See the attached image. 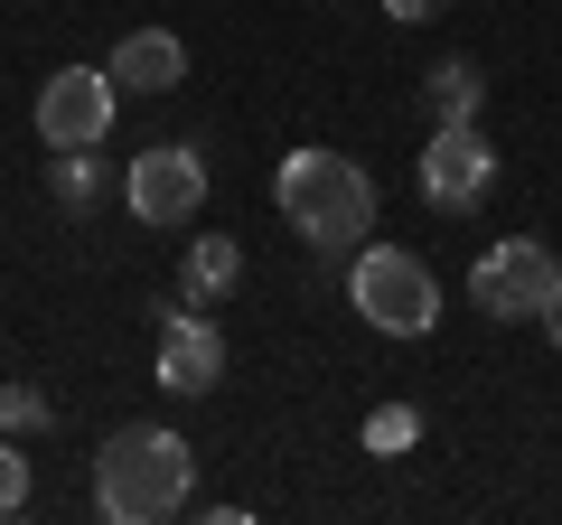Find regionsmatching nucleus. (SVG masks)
Returning a JSON list of instances; mask_svg holds the SVG:
<instances>
[{
	"label": "nucleus",
	"instance_id": "nucleus-1",
	"mask_svg": "<svg viewBox=\"0 0 562 525\" xmlns=\"http://www.w3.org/2000/svg\"><path fill=\"white\" fill-rule=\"evenodd\" d=\"M198 488V450L169 423H122L94 450V516L103 525H169Z\"/></svg>",
	"mask_w": 562,
	"mask_h": 525
},
{
	"label": "nucleus",
	"instance_id": "nucleus-2",
	"mask_svg": "<svg viewBox=\"0 0 562 525\" xmlns=\"http://www.w3.org/2000/svg\"><path fill=\"white\" fill-rule=\"evenodd\" d=\"M272 206L310 254H357L375 235V179L347 150H281L272 169Z\"/></svg>",
	"mask_w": 562,
	"mask_h": 525
},
{
	"label": "nucleus",
	"instance_id": "nucleus-3",
	"mask_svg": "<svg viewBox=\"0 0 562 525\" xmlns=\"http://www.w3.org/2000/svg\"><path fill=\"white\" fill-rule=\"evenodd\" d=\"M347 301H357V320L384 328V338H431V320H441L431 262L403 254V244H357V254H347Z\"/></svg>",
	"mask_w": 562,
	"mask_h": 525
},
{
	"label": "nucleus",
	"instance_id": "nucleus-4",
	"mask_svg": "<svg viewBox=\"0 0 562 525\" xmlns=\"http://www.w3.org/2000/svg\"><path fill=\"white\" fill-rule=\"evenodd\" d=\"M469 301L487 310V320H543V310L562 301V262L543 235H497L479 262H469Z\"/></svg>",
	"mask_w": 562,
	"mask_h": 525
},
{
	"label": "nucleus",
	"instance_id": "nucleus-5",
	"mask_svg": "<svg viewBox=\"0 0 562 525\" xmlns=\"http://www.w3.org/2000/svg\"><path fill=\"white\" fill-rule=\"evenodd\" d=\"M113 113H122L113 66H57L38 85V142L47 150H103L113 142Z\"/></svg>",
	"mask_w": 562,
	"mask_h": 525
},
{
	"label": "nucleus",
	"instance_id": "nucleus-6",
	"mask_svg": "<svg viewBox=\"0 0 562 525\" xmlns=\"http://www.w3.org/2000/svg\"><path fill=\"white\" fill-rule=\"evenodd\" d=\"M413 179H422V198L441 206V216H469V206L497 188V142H487L479 122H431V142H422Z\"/></svg>",
	"mask_w": 562,
	"mask_h": 525
},
{
	"label": "nucleus",
	"instance_id": "nucleus-7",
	"mask_svg": "<svg viewBox=\"0 0 562 525\" xmlns=\"http://www.w3.org/2000/svg\"><path fill=\"white\" fill-rule=\"evenodd\" d=\"M122 198H132V216L150 225V235H179V225L206 206V160L188 142H150L132 169H122Z\"/></svg>",
	"mask_w": 562,
	"mask_h": 525
},
{
	"label": "nucleus",
	"instance_id": "nucleus-8",
	"mask_svg": "<svg viewBox=\"0 0 562 525\" xmlns=\"http://www.w3.org/2000/svg\"><path fill=\"white\" fill-rule=\"evenodd\" d=\"M150 376H160L169 394H216V384H225V328H216V310H198V301L160 310V347H150Z\"/></svg>",
	"mask_w": 562,
	"mask_h": 525
},
{
	"label": "nucleus",
	"instance_id": "nucleus-9",
	"mask_svg": "<svg viewBox=\"0 0 562 525\" xmlns=\"http://www.w3.org/2000/svg\"><path fill=\"white\" fill-rule=\"evenodd\" d=\"M113 85L122 94H179L188 85V47L169 38V29H132V38L113 47Z\"/></svg>",
	"mask_w": 562,
	"mask_h": 525
},
{
	"label": "nucleus",
	"instance_id": "nucleus-10",
	"mask_svg": "<svg viewBox=\"0 0 562 525\" xmlns=\"http://www.w3.org/2000/svg\"><path fill=\"white\" fill-rule=\"evenodd\" d=\"M244 291V235H198L179 254V301H198V310H225Z\"/></svg>",
	"mask_w": 562,
	"mask_h": 525
},
{
	"label": "nucleus",
	"instance_id": "nucleus-11",
	"mask_svg": "<svg viewBox=\"0 0 562 525\" xmlns=\"http://www.w3.org/2000/svg\"><path fill=\"white\" fill-rule=\"evenodd\" d=\"M422 103H431V122H479V103H487L479 57H431V76H422Z\"/></svg>",
	"mask_w": 562,
	"mask_h": 525
},
{
	"label": "nucleus",
	"instance_id": "nucleus-12",
	"mask_svg": "<svg viewBox=\"0 0 562 525\" xmlns=\"http://www.w3.org/2000/svg\"><path fill=\"white\" fill-rule=\"evenodd\" d=\"M422 442V413L413 404H375L366 413V450H375V460H394V450H413Z\"/></svg>",
	"mask_w": 562,
	"mask_h": 525
},
{
	"label": "nucleus",
	"instance_id": "nucleus-13",
	"mask_svg": "<svg viewBox=\"0 0 562 525\" xmlns=\"http://www.w3.org/2000/svg\"><path fill=\"white\" fill-rule=\"evenodd\" d=\"M47 188H57V206H94V188H103L94 150H57V169H47Z\"/></svg>",
	"mask_w": 562,
	"mask_h": 525
},
{
	"label": "nucleus",
	"instance_id": "nucleus-14",
	"mask_svg": "<svg viewBox=\"0 0 562 525\" xmlns=\"http://www.w3.org/2000/svg\"><path fill=\"white\" fill-rule=\"evenodd\" d=\"M0 432H47V394L38 384H0Z\"/></svg>",
	"mask_w": 562,
	"mask_h": 525
},
{
	"label": "nucleus",
	"instance_id": "nucleus-15",
	"mask_svg": "<svg viewBox=\"0 0 562 525\" xmlns=\"http://www.w3.org/2000/svg\"><path fill=\"white\" fill-rule=\"evenodd\" d=\"M29 506V460H20V432H0V516Z\"/></svg>",
	"mask_w": 562,
	"mask_h": 525
},
{
	"label": "nucleus",
	"instance_id": "nucleus-16",
	"mask_svg": "<svg viewBox=\"0 0 562 525\" xmlns=\"http://www.w3.org/2000/svg\"><path fill=\"white\" fill-rule=\"evenodd\" d=\"M384 10H394V20H403V29H422V20H441L450 0H384Z\"/></svg>",
	"mask_w": 562,
	"mask_h": 525
},
{
	"label": "nucleus",
	"instance_id": "nucleus-17",
	"mask_svg": "<svg viewBox=\"0 0 562 525\" xmlns=\"http://www.w3.org/2000/svg\"><path fill=\"white\" fill-rule=\"evenodd\" d=\"M543 328H553V347H562V301H553V310H543Z\"/></svg>",
	"mask_w": 562,
	"mask_h": 525
}]
</instances>
